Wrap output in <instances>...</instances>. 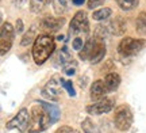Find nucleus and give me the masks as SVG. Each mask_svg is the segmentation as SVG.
<instances>
[{
    "instance_id": "nucleus-27",
    "label": "nucleus",
    "mask_w": 146,
    "mask_h": 133,
    "mask_svg": "<svg viewBox=\"0 0 146 133\" xmlns=\"http://www.w3.org/2000/svg\"><path fill=\"white\" fill-rule=\"evenodd\" d=\"M84 45H85V42L83 41V38H80V37H76L72 42V46L74 50H81L84 48Z\"/></svg>"
},
{
    "instance_id": "nucleus-2",
    "label": "nucleus",
    "mask_w": 146,
    "mask_h": 133,
    "mask_svg": "<svg viewBox=\"0 0 146 133\" xmlns=\"http://www.w3.org/2000/svg\"><path fill=\"white\" fill-rule=\"evenodd\" d=\"M39 107H33L30 112V124H29V133H39L46 130L52 125L50 114L41 103H38Z\"/></svg>"
},
{
    "instance_id": "nucleus-20",
    "label": "nucleus",
    "mask_w": 146,
    "mask_h": 133,
    "mask_svg": "<svg viewBox=\"0 0 146 133\" xmlns=\"http://www.w3.org/2000/svg\"><path fill=\"white\" fill-rule=\"evenodd\" d=\"M47 1L49 0H30V10H31V12H34V14L41 12L45 8V5L47 4Z\"/></svg>"
},
{
    "instance_id": "nucleus-31",
    "label": "nucleus",
    "mask_w": 146,
    "mask_h": 133,
    "mask_svg": "<svg viewBox=\"0 0 146 133\" xmlns=\"http://www.w3.org/2000/svg\"><path fill=\"white\" fill-rule=\"evenodd\" d=\"M74 5H83L85 3V0H72Z\"/></svg>"
},
{
    "instance_id": "nucleus-9",
    "label": "nucleus",
    "mask_w": 146,
    "mask_h": 133,
    "mask_svg": "<svg viewBox=\"0 0 146 133\" xmlns=\"http://www.w3.org/2000/svg\"><path fill=\"white\" fill-rule=\"evenodd\" d=\"M62 79H57V78H53L46 83V86L43 87L42 94L43 96H46L49 101H58L61 92H62Z\"/></svg>"
},
{
    "instance_id": "nucleus-28",
    "label": "nucleus",
    "mask_w": 146,
    "mask_h": 133,
    "mask_svg": "<svg viewBox=\"0 0 146 133\" xmlns=\"http://www.w3.org/2000/svg\"><path fill=\"white\" fill-rule=\"evenodd\" d=\"M104 3V0H88V3H87V5H88L89 10H95V8H98V7H100V5Z\"/></svg>"
},
{
    "instance_id": "nucleus-3",
    "label": "nucleus",
    "mask_w": 146,
    "mask_h": 133,
    "mask_svg": "<svg viewBox=\"0 0 146 133\" xmlns=\"http://www.w3.org/2000/svg\"><path fill=\"white\" fill-rule=\"evenodd\" d=\"M145 45H146L145 39H134V38L126 37L118 45V52L122 56L131 57V56H135L137 53H139L142 49L145 48Z\"/></svg>"
},
{
    "instance_id": "nucleus-19",
    "label": "nucleus",
    "mask_w": 146,
    "mask_h": 133,
    "mask_svg": "<svg viewBox=\"0 0 146 133\" xmlns=\"http://www.w3.org/2000/svg\"><path fill=\"white\" fill-rule=\"evenodd\" d=\"M81 128H83L84 133H102V130H100L99 126H96L89 118L84 120L83 124H81Z\"/></svg>"
},
{
    "instance_id": "nucleus-12",
    "label": "nucleus",
    "mask_w": 146,
    "mask_h": 133,
    "mask_svg": "<svg viewBox=\"0 0 146 133\" xmlns=\"http://www.w3.org/2000/svg\"><path fill=\"white\" fill-rule=\"evenodd\" d=\"M108 27L111 34H114V35H123L126 33V21L123 18L118 16V18H115L114 21L110 22Z\"/></svg>"
},
{
    "instance_id": "nucleus-4",
    "label": "nucleus",
    "mask_w": 146,
    "mask_h": 133,
    "mask_svg": "<svg viewBox=\"0 0 146 133\" xmlns=\"http://www.w3.org/2000/svg\"><path fill=\"white\" fill-rule=\"evenodd\" d=\"M114 122L115 126L119 129V130H129L133 124V113H131L130 107L127 105H120L116 107L115 110V116H114Z\"/></svg>"
},
{
    "instance_id": "nucleus-5",
    "label": "nucleus",
    "mask_w": 146,
    "mask_h": 133,
    "mask_svg": "<svg viewBox=\"0 0 146 133\" xmlns=\"http://www.w3.org/2000/svg\"><path fill=\"white\" fill-rule=\"evenodd\" d=\"M14 37H15V30L12 25L8 22H4L1 25V31H0V54L1 56H4L11 49Z\"/></svg>"
},
{
    "instance_id": "nucleus-8",
    "label": "nucleus",
    "mask_w": 146,
    "mask_h": 133,
    "mask_svg": "<svg viewBox=\"0 0 146 133\" xmlns=\"http://www.w3.org/2000/svg\"><path fill=\"white\" fill-rule=\"evenodd\" d=\"M115 106V102L111 98H102L99 101L94 102L92 105H88L85 107V110L88 114L92 116H100V114H104V113H110Z\"/></svg>"
},
{
    "instance_id": "nucleus-18",
    "label": "nucleus",
    "mask_w": 146,
    "mask_h": 133,
    "mask_svg": "<svg viewBox=\"0 0 146 133\" xmlns=\"http://www.w3.org/2000/svg\"><path fill=\"white\" fill-rule=\"evenodd\" d=\"M115 1L123 11L134 10L137 5L139 4V0H115Z\"/></svg>"
},
{
    "instance_id": "nucleus-24",
    "label": "nucleus",
    "mask_w": 146,
    "mask_h": 133,
    "mask_svg": "<svg viewBox=\"0 0 146 133\" xmlns=\"http://www.w3.org/2000/svg\"><path fill=\"white\" fill-rule=\"evenodd\" d=\"M58 59H60V61H61V64H64V65H66V64H69V63H72L73 61L72 56L69 54V52H68V49L66 48L61 49V52H60V54H58Z\"/></svg>"
},
{
    "instance_id": "nucleus-10",
    "label": "nucleus",
    "mask_w": 146,
    "mask_h": 133,
    "mask_svg": "<svg viewBox=\"0 0 146 133\" xmlns=\"http://www.w3.org/2000/svg\"><path fill=\"white\" fill-rule=\"evenodd\" d=\"M65 23V19L64 18H54V16H47L42 21V25L41 27L43 30H46L49 33H53V31H58L61 27L64 26Z\"/></svg>"
},
{
    "instance_id": "nucleus-14",
    "label": "nucleus",
    "mask_w": 146,
    "mask_h": 133,
    "mask_svg": "<svg viewBox=\"0 0 146 133\" xmlns=\"http://www.w3.org/2000/svg\"><path fill=\"white\" fill-rule=\"evenodd\" d=\"M104 84L107 87V91L108 92H114V91L118 90V87L120 84V76L118 74H108L107 76L104 78Z\"/></svg>"
},
{
    "instance_id": "nucleus-15",
    "label": "nucleus",
    "mask_w": 146,
    "mask_h": 133,
    "mask_svg": "<svg viewBox=\"0 0 146 133\" xmlns=\"http://www.w3.org/2000/svg\"><path fill=\"white\" fill-rule=\"evenodd\" d=\"M106 54V46L103 45V42H102V39H96V45H95V50H94V54H92V57H91V63L92 64H98L99 61H102L103 60V57H104Z\"/></svg>"
},
{
    "instance_id": "nucleus-26",
    "label": "nucleus",
    "mask_w": 146,
    "mask_h": 133,
    "mask_svg": "<svg viewBox=\"0 0 146 133\" xmlns=\"http://www.w3.org/2000/svg\"><path fill=\"white\" fill-rule=\"evenodd\" d=\"M64 71H65V74L68 75V76H72V75L76 74V63L72 61V63H69L64 67Z\"/></svg>"
},
{
    "instance_id": "nucleus-22",
    "label": "nucleus",
    "mask_w": 146,
    "mask_h": 133,
    "mask_svg": "<svg viewBox=\"0 0 146 133\" xmlns=\"http://www.w3.org/2000/svg\"><path fill=\"white\" fill-rule=\"evenodd\" d=\"M52 4H53V8H54V12L57 15H61L66 10L68 0H52Z\"/></svg>"
},
{
    "instance_id": "nucleus-6",
    "label": "nucleus",
    "mask_w": 146,
    "mask_h": 133,
    "mask_svg": "<svg viewBox=\"0 0 146 133\" xmlns=\"http://www.w3.org/2000/svg\"><path fill=\"white\" fill-rule=\"evenodd\" d=\"M29 124H30V113L26 107H23L11 121L7 122L5 126H7V129H18L21 132H27Z\"/></svg>"
},
{
    "instance_id": "nucleus-21",
    "label": "nucleus",
    "mask_w": 146,
    "mask_h": 133,
    "mask_svg": "<svg viewBox=\"0 0 146 133\" xmlns=\"http://www.w3.org/2000/svg\"><path fill=\"white\" fill-rule=\"evenodd\" d=\"M111 8L108 7H106V8H102V10H98V11H94V14H92V18H94L95 21H104L107 19L110 15H111Z\"/></svg>"
},
{
    "instance_id": "nucleus-7",
    "label": "nucleus",
    "mask_w": 146,
    "mask_h": 133,
    "mask_svg": "<svg viewBox=\"0 0 146 133\" xmlns=\"http://www.w3.org/2000/svg\"><path fill=\"white\" fill-rule=\"evenodd\" d=\"M89 30V23L87 19V14L84 11H77L76 15L73 16L69 25V33L73 35H77L81 33H88Z\"/></svg>"
},
{
    "instance_id": "nucleus-30",
    "label": "nucleus",
    "mask_w": 146,
    "mask_h": 133,
    "mask_svg": "<svg viewBox=\"0 0 146 133\" xmlns=\"http://www.w3.org/2000/svg\"><path fill=\"white\" fill-rule=\"evenodd\" d=\"M15 30L16 33H23V22H22V19H18L16 21V25H15Z\"/></svg>"
},
{
    "instance_id": "nucleus-11",
    "label": "nucleus",
    "mask_w": 146,
    "mask_h": 133,
    "mask_svg": "<svg viewBox=\"0 0 146 133\" xmlns=\"http://www.w3.org/2000/svg\"><path fill=\"white\" fill-rule=\"evenodd\" d=\"M107 87H106L104 82L103 80H96L94 82V84L91 86V91H89V95H91V99L92 101H99L103 96L107 94Z\"/></svg>"
},
{
    "instance_id": "nucleus-13",
    "label": "nucleus",
    "mask_w": 146,
    "mask_h": 133,
    "mask_svg": "<svg viewBox=\"0 0 146 133\" xmlns=\"http://www.w3.org/2000/svg\"><path fill=\"white\" fill-rule=\"evenodd\" d=\"M96 39H98V38L94 37V38H89L88 41L85 42L84 48L81 49V50H80V53H78V56H80V59L81 60H91L92 54H94V50H95Z\"/></svg>"
},
{
    "instance_id": "nucleus-25",
    "label": "nucleus",
    "mask_w": 146,
    "mask_h": 133,
    "mask_svg": "<svg viewBox=\"0 0 146 133\" xmlns=\"http://www.w3.org/2000/svg\"><path fill=\"white\" fill-rule=\"evenodd\" d=\"M62 87L68 91L69 96H74V95H76V91H74V88H73V84H72V82H70V80H64L62 79Z\"/></svg>"
},
{
    "instance_id": "nucleus-1",
    "label": "nucleus",
    "mask_w": 146,
    "mask_h": 133,
    "mask_svg": "<svg viewBox=\"0 0 146 133\" xmlns=\"http://www.w3.org/2000/svg\"><path fill=\"white\" fill-rule=\"evenodd\" d=\"M56 50V41L52 34H39L33 45V59L36 65H42Z\"/></svg>"
},
{
    "instance_id": "nucleus-16",
    "label": "nucleus",
    "mask_w": 146,
    "mask_h": 133,
    "mask_svg": "<svg viewBox=\"0 0 146 133\" xmlns=\"http://www.w3.org/2000/svg\"><path fill=\"white\" fill-rule=\"evenodd\" d=\"M38 103H41L42 106H43L47 110V112H49V114H50V118H52V124L57 122V120L60 118V116H61L60 109H58L57 106H54V105H49V103H46V102H43V101H38Z\"/></svg>"
},
{
    "instance_id": "nucleus-17",
    "label": "nucleus",
    "mask_w": 146,
    "mask_h": 133,
    "mask_svg": "<svg viewBox=\"0 0 146 133\" xmlns=\"http://www.w3.org/2000/svg\"><path fill=\"white\" fill-rule=\"evenodd\" d=\"M135 29L139 34H146V12L145 11L139 12V15H138L137 22H135Z\"/></svg>"
},
{
    "instance_id": "nucleus-29",
    "label": "nucleus",
    "mask_w": 146,
    "mask_h": 133,
    "mask_svg": "<svg viewBox=\"0 0 146 133\" xmlns=\"http://www.w3.org/2000/svg\"><path fill=\"white\" fill-rule=\"evenodd\" d=\"M54 133H74V130H73V128H70V126H61V128H58L57 130Z\"/></svg>"
},
{
    "instance_id": "nucleus-23",
    "label": "nucleus",
    "mask_w": 146,
    "mask_h": 133,
    "mask_svg": "<svg viewBox=\"0 0 146 133\" xmlns=\"http://www.w3.org/2000/svg\"><path fill=\"white\" fill-rule=\"evenodd\" d=\"M34 38H35V30H34V27H33L31 30H29V31L23 35V38H22V41H21V45L22 46H27V45H30L33 41H35Z\"/></svg>"
},
{
    "instance_id": "nucleus-32",
    "label": "nucleus",
    "mask_w": 146,
    "mask_h": 133,
    "mask_svg": "<svg viewBox=\"0 0 146 133\" xmlns=\"http://www.w3.org/2000/svg\"><path fill=\"white\" fill-rule=\"evenodd\" d=\"M57 39H58V41H64V39H65V37H64V35H57Z\"/></svg>"
}]
</instances>
